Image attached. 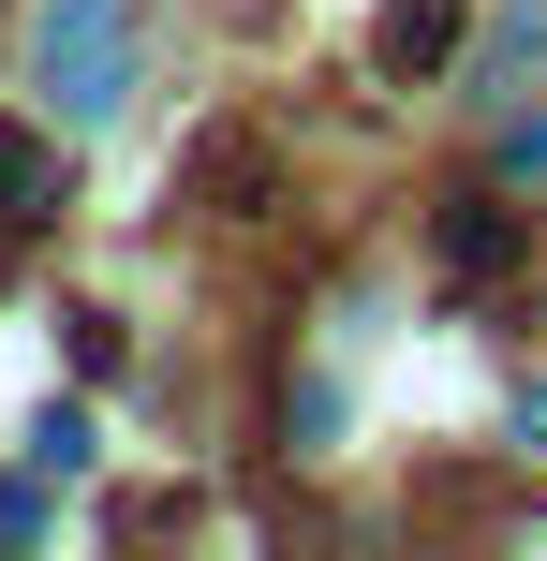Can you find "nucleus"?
Returning <instances> with one entry per match:
<instances>
[{"label":"nucleus","instance_id":"f257e3e1","mask_svg":"<svg viewBox=\"0 0 547 561\" xmlns=\"http://www.w3.org/2000/svg\"><path fill=\"white\" fill-rule=\"evenodd\" d=\"M30 89H45L59 134L118 118L134 104V0H45V15H30Z\"/></svg>","mask_w":547,"mask_h":561},{"label":"nucleus","instance_id":"f03ea898","mask_svg":"<svg viewBox=\"0 0 547 561\" xmlns=\"http://www.w3.org/2000/svg\"><path fill=\"white\" fill-rule=\"evenodd\" d=\"M459 45H474V0H385V30H371V75H385V89H430Z\"/></svg>","mask_w":547,"mask_h":561},{"label":"nucleus","instance_id":"7ed1b4c3","mask_svg":"<svg viewBox=\"0 0 547 561\" xmlns=\"http://www.w3.org/2000/svg\"><path fill=\"white\" fill-rule=\"evenodd\" d=\"M518 89H547V0H503L474 45V104H518Z\"/></svg>","mask_w":547,"mask_h":561},{"label":"nucleus","instance_id":"20e7f679","mask_svg":"<svg viewBox=\"0 0 547 561\" xmlns=\"http://www.w3.org/2000/svg\"><path fill=\"white\" fill-rule=\"evenodd\" d=\"M45 222H59V148L0 118V237H45Z\"/></svg>","mask_w":547,"mask_h":561},{"label":"nucleus","instance_id":"39448f33","mask_svg":"<svg viewBox=\"0 0 547 561\" xmlns=\"http://www.w3.org/2000/svg\"><path fill=\"white\" fill-rule=\"evenodd\" d=\"M444 266H459V280H489V266H518V222H503L489 193H459V207H444Z\"/></svg>","mask_w":547,"mask_h":561},{"label":"nucleus","instance_id":"423d86ee","mask_svg":"<svg viewBox=\"0 0 547 561\" xmlns=\"http://www.w3.org/2000/svg\"><path fill=\"white\" fill-rule=\"evenodd\" d=\"M30 458H45V473H89L104 444H89V414H75V399H45V414H30Z\"/></svg>","mask_w":547,"mask_h":561},{"label":"nucleus","instance_id":"0eeeda50","mask_svg":"<svg viewBox=\"0 0 547 561\" xmlns=\"http://www.w3.org/2000/svg\"><path fill=\"white\" fill-rule=\"evenodd\" d=\"M518 458H547V369L518 385Z\"/></svg>","mask_w":547,"mask_h":561}]
</instances>
